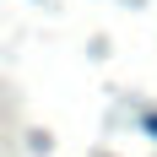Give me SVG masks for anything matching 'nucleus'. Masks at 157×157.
I'll list each match as a JSON object with an SVG mask.
<instances>
[{"instance_id":"nucleus-1","label":"nucleus","mask_w":157,"mask_h":157,"mask_svg":"<svg viewBox=\"0 0 157 157\" xmlns=\"http://www.w3.org/2000/svg\"><path fill=\"white\" fill-rule=\"evenodd\" d=\"M146 130H152V136H157V114H146Z\"/></svg>"}]
</instances>
